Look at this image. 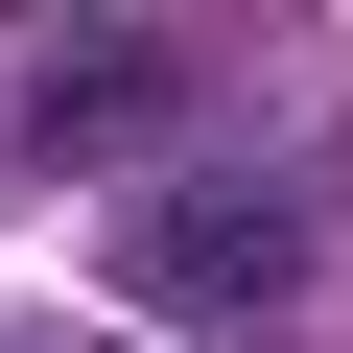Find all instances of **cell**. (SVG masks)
Segmentation results:
<instances>
[{
	"label": "cell",
	"instance_id": "cell-1",
	"mask_svg": "<svg viewBox=\"0 0 353 353\" xmlns=\"http://www.w3.org/2000/svg\"><path fill=\"white\" fill-rule=\"evenodd\" d=\"M306 189L283 165H189V189H141V236H118V306L141 330H189V353H259L283 306H306Z\"/></svg>",
	"mask_w": 353,
	"mask_h": 353
}]
</instances>
